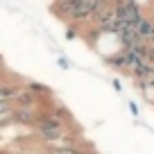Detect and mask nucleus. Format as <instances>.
Here are the masks:
<instances>
[{"label": "nucleus", "mask_w": 154, "mask_h": 154, "mask_svg": "<svg viewBox=\"0 0 154 154\" xmlns=\"http://www.w3.org/2000/svg\"><path fill=\"white\" fill-rule=\"evenodd\" d=\"M95 7H97V0H77L75 7L68 14V20L70 23H86V20L93 18Z\"/></svg>", "instance_id": "nucleus-1"}, {"label": "nucleus", "mask_w": 154, "mask_h": 154, "mask_svg": "<svg viewBox=\"0 0 154 154\" xmlns=\"http://www.w3.org/2000/svg\"><path fill=\"white\" fill-rule=\"evenodd\" d=\"M52 154H86L79 145H72V147H54Z\"/></svg>", "instance_id": "nucleus-2"}, {"label": "nucleus", "mask_w": 154, "mask_h": 154, "mask_svg": "<svg viewBox=\"0 0 154 154\" xmlns=\"http://www.w3.org/2000/svg\"><path fill=\"white\" fill-rule=\"evenodd\" d=\"M0 70H2V68H0Z\"/></svg>", "instance_id": "nucleus-3"}]
</instances>
